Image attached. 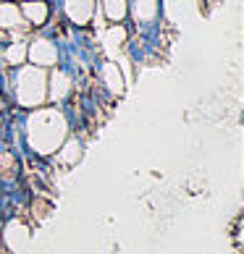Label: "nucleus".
Wrapping results in <instances>:
<instances>
[{
    "label": "nucleus",
    "instance_id": "nucleus-1",
    "mask_svg": "<svg viewBox=\"0 0 244 254\" xmlns=\"http://www.w3.org/2000/svg\"><path fill=\"white\" fill-rule=\"evenodd\" d=\"M45 97V73L40 68H26L18 76V100L24 105H40Z\"/></svg>",
    "mask_w": 244,
    "mask_h": 254
},
{
    "label": "nucleus",
    "instance_id": "nucleus-2",
    "mask_svg": "<svg viewBox=\"0 0 244 254\" xmlns=\"http://www.w3.org/2000/svg\"><path fill=\"white\" fill-rule=\"evenodd\" d=\"M26 53H29L32 63H37V65H50V63H55V45H53L50 40H34L32 48L26 50Z\"/></svg>",
    "mask_w": 244,
    "mask_h": 254
},
{
    "label": "nucleus",
    "instance_id": "nucleus-3",
    "mask_svg": "<svg viewBox=\"0 0 244 254\" xmlns=\"http://www.w3.org/2000/svg\"><path fill=\"white\" fill-rule=\"evenodd\" d=\"M92 8H95L92 0H66V13H69V18L74 24H79V26L89 21Z\"/></svg>",
    "mask_w": 244,
    "mask_h": 254
},
{
    "label": "nucleus",
    "instance_id": "nucleus-4",
    "mask_svg": "<svg viewBox=\"0 0 244 254\" xmlns=\"http://www.w3.org/2000/svg\"><path fill=\"white\" fill-rule=\"evenodd\" d=\"M24 16L29 24L40 26V24H45V18H48V5H45L42 0H29V3H24Z\"/></svg>",
    "mask_w": 244,
    "mask_h": 254
},
{
    "label": "nucleus",
    "instance_id": "nucleus-5",
    "mask_svg": "<svg viewBox=\"0 0 244 254\" xmlns=\"http://www.w3.org/2000/svg\"><path fill=\"white\" fill-rule=\"evenodd\" d=\"M21 24V11L13 3H0V26L3 29H11V26Z\"/></svg>",
    "mask_w": 244,
    "mask_h": 254
},
{
    "label": "nucleus",
    "instance_id": "nucleus-6",
    "mask_svg": "<svg viewBox=\"0 0 244 254\" xmlns=\"http://www.w3.org/2000/svg\"><path fill=\"white\" fill-rule=\"evenodd\" d=\"M158 11V3L155 0H134V16L142 18V21H150Z\"/></svg>",
    "mask_w": 244,
    "mask_h": 254
},
{
    "label": "nucleus",
    "instance_id": "nucleus-7",
    "mask_svg": "<svg viewBox=\"0 0 244 254\" xmlns=\"http://www.w3.org/2000/svg\"><path fill=\"white\" fill-rule=\"evenodd\" d=\"M105 13L113 21H121L126 16V0H105Z\"/></svg>",
    "mask_w": 244,
    "mask_h": 254
},
{
    "label": "nucleus",
    "instance_id": "nucleus-8",
    "mask_svg": "<svg viewBox=\"0 0 244 254\" xmlns=\"http://www.w3.org/2000/svg\"><path fill=\"white\" fill-rule=\"evenodd\" d=\"M69 87H71V81H69V76H66V73H53V97H55V100L66 97Z\"/></svg>",
    "mask_w": 244,
    "mask_h": 254
},
{
    "label": "nucleus",
    "instance_id": "nucleus-9",
    "mask_svg": "<svg viewBox=\"0 0 244 254\" xmlns=\"http://www.w3.org/2000/svg\"><path fill=\"white\" fill-rule=\"evenodd\" d=\"M5 58L8 63H21L26 58V48H24V42H13L11 48L5 50Z\"/></svg>",
    "mask_w": 244,
    "mask_h": 254
},
{
    "label": "nucleus",
    "instance_id": "nucleus-10",
    "mask_svg": "<svg viewBox=\"0 0 244 254\" xmlns=\"http://www.w3.org/2000/svg\"><path fill=\"white\" fill-rule=\"evenodd\" d=\"M124 40H126V32L121 29V26H113V29L105 34V42H108L110 50H113V48H121V45H124Z\"/></svg>",
    "mask_w": 244,
    "mask_h": 254
},
{
    "label": "nucleus",
    "instance_id": "nucleus-11",
    "mask_svg": "<svg viewBox=\"0 0 244 254\" xmlns=\"http://www.w3.org/2000/svg\"><path fill=\"white\" fill-rule=\"evenodd\" d=\"M105 81H108V87L113 92H121V73H118V68L113 63L105 65Z\"/></svg>",
    "mask_w": 244,
    "mask_h": 254
}]
</instances>
